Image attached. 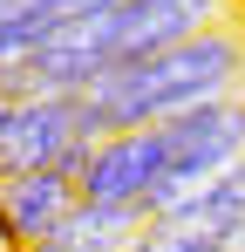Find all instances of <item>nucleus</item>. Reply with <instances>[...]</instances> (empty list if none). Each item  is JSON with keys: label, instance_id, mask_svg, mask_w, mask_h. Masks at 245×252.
Instances as JSON below:
<instances>
[{"label": "nucleus", "instance_id": "1", "mask_svg": "<svg viewBox=\"0 0 245 252\" xmlns=\"http://www.w3.org/2000/svg\"><path fill=\"white\" fill-rule=\"evenodd\" d=\"M245 89V34L239 28H198L184 41L157 48L129 68H109L95 89L75 95V129L95 143L109 129H143V123H163L191 102H211V95H232Z\"/></svg>", "mask_w": 245, "mask_h": 252}, {"label": "nucleus", "instance_id": "2", "mask_svg": "<svg viewBox=\"0 0 245 252\" xmlns=\"http://www.w3.org/2000/svg\"><path fill=\"white\" fill-rule=\"evenodd\" d=\"M157 143H163V177H157V191L143 198V218L177 211L191 191H204V184L245 150V89L163 116V123H157Z\"/></svg>", "mask_w": 245, "mask_h": 252}, {"label": "nucleus", "instance_id": "3", "mask_svg": "<svg viewBox=\"0 0 245 252\" xmlns=\"http://www.w3.org/2000/svg\"><path fill=\"white\" fill-rule=\"evenodd\" d=\"M163 177V143L157 123L143 129H109L89 143V164L75 177V198H95V205H143Z\"/></svg>", "mask_w": 245, "mask_h": 252}, {"label": "nucleus", "instance_id": "4", "mask_svg": "<svg viewBox=\"0 0 245 252\" xmlns=\"http://www.w3.org/2000/svg\"><path fill=\"white\" fill-rule=\"evenodd\" d=\"M75 143V95H7V123H0V177L7 170H41L61 164Z\"/></svg>", "mask_w": 245, "mask_h": 252}, {"label": "nucleus", "instance_id": "5", "mask_svg": "<svg viewBox=\"0 0 245 252\" xmlns=\"http://www.w3.org/2000/svg\"><path fill=\"white\" fill-rule=\"evenodd\" d=\"M68 205H75V177H68L61 164L7 170V177H0V246H7V252H28Z\"/></svg>", "mask_w": 245, "mask_h": 252}, {"label": "nucleus", "instance_id": "6", "mask_svg": "<svg viewBox=\"0 0 245 252\" xmlns=\"http://www.w3.org/2000/svg\"><path fill=\"white\" fill-rule=\"evenodd\" d=\"M143 225H150L143 205H95V198H75L28 252H122Z\"/></svg>", "mask_w": 245, "mask_h": 252}, {"label": "nucleus", "instance_id": "7", "mask_svg": "<svg viewBox=\"0 0 245 252\" xmlns=\"http://www.w3.org/2000/svg\"><path fill=\"white\" fill-rule=\"evenodd\" d=\"M61 7L55 0H21V7H7L0 14V75L14 68V62H28V55H41V48L61 34Z\"/></svg>", "mask_w": 245, "mask_h": 252}, {"label": "nucleus", "instance_id": "8", "mask_svg": "<svg viewBox=\"0 0 245 252\" xmlns=\"http://www.w3.org/2000/svg\"><path fill=\"white\" fill-rule=\"evenodd\" d=\"M122 252H232V239H218L204 225H184V218H150Z\"/></svg>", "mask_w": 245, "mask_h": 252}, {"label": "nucleus", "instance_id": "9", "mask_svg": "<svg viewBox=\"0 0 245 252\" xmlns=\"http://www.w3.org/2000/svg\"><path fill=\"white\" fill-rule=\"evenodd\" d=\"M0 123H7V95H0Z\"/></svg>", "mask_w": 245, "mask_h": 252}]
</instances>
